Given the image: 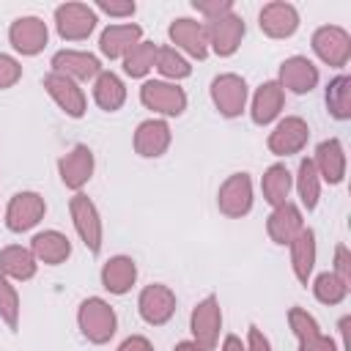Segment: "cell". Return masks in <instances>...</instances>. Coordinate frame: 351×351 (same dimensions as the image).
<instances>
[{
  "label": "cell",
  "mask_w": 351,
  "mask_h": 351,
  "mask_svg": "<svg viewBox=\"0 0 351 351\" xmlns=\"http://www.w3.org/2000/svg\"><path fill=\"white\" fill-rule=\"evenodd\" d=\"M285 104V90L280 88L277 80H266L263 85H258L255 96H252V107H250V118L258 126H269Z\"/></svg>",
  "instance_id": "obj_23"
},
{
  "label": "cell",
  "mask_w": 351,
  "mask_h": 351,
  "mask_svg": "<svg viewBox=\"0 0 351 351\" xmlns=\"http://www.w3.org/2000/svg\"><path fill=\"white\" fill-rule=\"evenodd\" d=\"M140 41H143V27L140 25H132V22L110 25L99 36V52L110 60H118V58L123 60V55L132 52Z\"/></svg>",
  "instance_id": "obj_20"
},
{
  "label": "cell",
  "mask_w": 351,
  "mask_h": 351,
  "mask_svg": "<svg viewBox=\"0 0 351 351\" xmlns=\"http://www.w3.org/2000/svg\"><path fill=\"white\" fill-rule=\"evenodd\" d=\"M19 80H22V66H19V60L11 58V55H5V52H0V90L14 88Z\"/></svg>",
  "instance_id": "obj_38"
},
{
  "label": "cell",
  "mask_w": 351,
  "mask_h": 351,
  "mask_svg": "<svg viewBox=\"0 0 351 351\" xmlns=\"http://www.w3.org/2000/svg\"><path fill=\"white\" fill-rule=\"evenodd\" d=\"M296 192H299V200L307 211H313L318 206V197H321V178H318V170L313 165V159H302L299 162V170H296Z\"/></svg>",
  "instance_id": "obj_32"
},
{
  "label": "cell",
  "mask_w": 351,
  "mask_h": 351,
  "mask_svg": "<svg viewBox=\"0 0 351 351\" xmlns=\"http://www.w3.org/2000/svg\"><path fill=\"white\" fill-rule=\"evenodd\" d=\"M291 186H293V178H291V170L285 165H271L266 167L263 178H261V192H263V200L269 206H282L288 203V195H291Z\"/></svg>",
  "instance_id": "obj_30"
},
{
  "label": "cell",
  "mask_w": 351,
  "mask_h": 351,
  "mask_svg": "<svg viewBox=\"0 0 351 351\" xmlns=\"http://www.w3.org/2000/svg\"><path fill=\"white\" fill-rule=\"evenodd\" d=\"M69 214H71V222H74L77 236L82 239V244L88 247V252L96 255L101 250V217H99L96 203L88 195L74 192V197L69 200Z\"/></svg>",
  "instance_id": "obj_3"
},
{
  "label": "cell",
  "mask_w": 351,
  "mask_h": 351,
  "mask_svg": "<svg viewBox=\"0 0 351 351\" xmlns=\"http://www.w3.org/2000/svg\"><path fill=\"white\" fill-rule=\"evenodd\" d=\"M55 27L63 41H85L96 27V11L88 3H63L55 8Z\"/></svg>",
  "instance_id": "obj_5"
},
{
  "label": "cell",
  "mask_w": 351,
  "mask_h": 351,
  "mask_svg": "<svg viewBox=\"0 0 351 351\" xmlns=\"http://www.w3.org/2000/svg\"><path fill=\"white\" fill-rule=\"evenodd\" d=\"M299 351H337V343L332 337H326L324 332H318L307 340H299Z\"/></svg>",
  "instance_id": "obj_42"
},
{
  "label": "cell",
  "mask_w": 351,
  "mask_h": 351,
  "mask_svg": "<svg viewBox=\"0 0 351 351\" xmlns=\"http://www.w3.org/2000/svg\"><path fill=\"white\" fill-rule=\"evenodd\" d=\"M219 329H222V307H219V299L211 293L195 304L189 315V332L203 351H211L219 340Z\"/></svg>",
  "instance_id": "obj_2"
},
{
  "label": "cell",
  "mask_w": 351,
  "mask_h": 351,
  "mask_svg": "<svg viewBox=\"0 0 351 351\" xmlns=\"http://www.w3.org/2000/svg\"><path fill=\"white\" fill-rule=\"evenodd\" d=\"M173 351H203L195 340H181V343H176V348Z\"/></svg>",
  "instance_id": "obj_47"
},
{
  "label": "cell",
  "mask_w": 351,
  "mask_h": 351,
  "mask_svg": "<svg viewBox=\"0 0 351 351\" xmlns=\"http://www.w3.org/2000/svg\"><path fill=\"white\" fill-rule=\"evenodd\" d=\"M288 326H291V332H293L296 340H307V337H313V335L321 332L318 329V321L307 310H302V307H291L288 310Z\"/></svg>",
  "instance_id": "obj_37"
},
{
  "label": "cell",
  "mask_w": 351,
  "mask_h": 351,
  "mask_svg": "<svg viewBox=\"0 0 351 351\" xmlns=\"http://www.w3.org/2000/svg\"><path fill=\"white\" fill-rule=\"evenodd\" d=\"M222 351H247V346L241 343V337H236V335H228V337L222 340Z\"/></svg>",
  "instance_id": "obj_45"
},
{
  "label": "cell",
  "mask_w": 351,
  "mask_h": 351,
  "mask_svg": "<svg viewBox=\"0 0 351 351\" xmlns=\"http://www.w3.org/2000/svg\"><path fill=\"white\" fill-rule=\"evenodd\" d=\"M247 351H271L269 337L258 326H250V332H247Z\"/></svg>",
  "instance_id": "obj_43"
},
{
  "label": "cell",
  "mask_w": 351,
  "mask_h": 351,
  "mask_svg": "<svg viewBox=\"0 0 351 351\" xmlns=\"http://www.w3.org/2000/svg\"><path fill=\"white\" fill-rule=\"evenodd\" d=\"M170 41L176 44V49H184L186 55L203 60L208 55V36H206V25L189 16H178L170 22L167 27Z\"/></svg>",
  "instance_id": "obj_16"
},
{
  "label": "cell",
  "mask_w": 351,
  "mask_h": 351,
  "mask_svg": "<svg viewBox=\"0 0 351 351\" xmlns=\"http://www.w3.org/2000/svg\"><path fill=\"white\" fill-rule=\"evenodd\" d=\"M118 351H154V346H151L148 337H143V335H132V337H126V340L118 346Z\"/></svg>",
  "instance_id": "obj_44"
},
{
  "label": "cell",
  "mask_w": 351,
  "mask_h": 351,
  "mask_svg": "<svg viewBox=\"0 0 351 351\" xmlns=\"http://www.w3.org/2000/svg\"><path fill=\"white\" fill-rule=\"evenodd\" d=\"M93 101L104 110V112H115L123 107L126 101V85L118 74L112 71H101L96 80H93Z\"/></svg>",
  "instance_id": "obj_29"
},
{
  "label": "cell",
  "mask_w": 351,
  "mask_h": 351,
  "mask_svg": "<svg viewBox=\"0 0 351 351\" xmlns=\"http://www.w3.org/2000/svg\"><path fill=\"white\" fill-rule=\"evenodd\" d=\"M93 167H96V159H93V151L88 145H74L69 154H63L58 159L60 181L66 189H74V192H80L90 181Z\"/></svg>",
  "instance_id": "obj_15"
},
{
  "label": "cell",
  "mask_w": 351,
  "mask_h": 351,
  "mask_svg": "<svg viewBox=\"0 0 351 351\" xmlns=\"http://www.w3.org/2000/svg\"><path fill=\"white\" fill-rule=\"evenodd\" d=\"M19 293H16V288L11 285V280L8 277H3L0 274V318L5 321V326L8 329H16L19 326Z\"/></svg>",
  "instance_id": "obj_36"
},
{
  "label": "cell",
  "mask_w": 351,
  "mask_h": 351,
  "mask_svg": "<svg viewBox=\"0 0 351 351\" xmlns=\"http://www.w3.org/2000/svg\"><path fill=\"white\" fill-rule=\"evenodd\" d=\"M313 165L318 170V178H324L326 184H340L346 178V151H343V143L337 137H329V140L318 143Z\"/></svg>",
  "instance_id": "obj_24"
},
{
  "label": "cell",
  "mask_w": 351,
  "mask_h": 351,
  "mask_svg": "<svg viewBox=\"0 0 351 351\" xmlns=\"http://www.w3.org/2000/svg\"><path fill=\"white\" fill-rule=\"evenodd\" d=\"M52 71L63 74V77H69L80 85V82L96 80L101 74V63H99L96 55L82 52V49H60V52L52 55Z\"/></svg>",
  "instance_id": "obj_14"
},
{
  "label": "cell",
  "mask_w": 351,
  "mask_h": 351,
  "mask_svg": "<svg viewBox=\"0 0 351 351\" xmlns=\"http://www.w3.org/2000/svg\"><path fill=\"white\" fill-rule=\"evenodd\" d=\"M30 252L38 263H47V266H58L63 263L69 255H71V241L66 233L60 230H41L33 236L30 241Z\"/></svg>",
  "instance_id": "obj_25"
},
{
  "label": "cell",
  "mask_w": 351,
  "mask_h": 351,
  "mask_svg": "<svg viewBox=\"0 0 351 351\" xmlns=\"http://www.w3.org/2000/svg\"><path fill=\"white\" fill-rule=\"evenodd\" d=\"M192 8L197 14H203L206 22H211V19H219V16L230 14L233 11V3L230 0H192Z\"/></svg>",
  "instance_id": "obj_39"
},
{
  "label": "cell",
  "mask_w": 351,
  "mask_h": 351,
  "mask_svg": "<svg viewBox=\"0 0 351 351\" xmlns=\"http://www.w3.org/2000/svg\"><path fill=\"white\" fill-rule=\"evenodd\" d=\"M137 313H140V318L145 324L162 326L176 313V293L167 285H162V282H151L137 296Z\"/></svg>",
  "instance_id": "obj_10"
},
{
  "label": "cell",
  "mask_w": 351,
  "mask_h": 351,
  "mask_svg": "<svg viewBox=\"0 0 351 351\" xmlns=\"http://www.w3.org/2000/svg\"><path fill=\"white\" fill-rule=\"evenodd\" d=\"M307 140H310V126H307V121L299 118V115H288V118H282V121L269 132L266 145H269V151H271L274 156H291V154H299V151L307 145Z\"/></svg>",
  "instance_id": "obj_11"
},
{
  "label": "cell",
  "mask_w": 351,
  "mask_h": 351,
  "mask_svg": "<svg viewBox=\"0 0 351 351\" xmlns=\"http://www.w3.org/2000/svg\"><path fill=\"white\" fill-rule=\"evenodd\" d=\"M280 88L282 90H291V93H310L315 85H318V69L310 58L304 55H293V58H285L280 63Z\"/></svg>",
  "instance_id": "obj_18"
},
{
  "label": "cell",
  "mask_w": 351,
  "mask_h": 351,
  "mask_svg": "<svg viewBox=\"0 0 351 351\" xmlns=\"http://www.w3.org/2000/svg\"><path fill=\"white\" fill-rule=\"evenodd\" d=\"M38 269V261L33 258V252L22 244H8L0 250V274L8 280H33Z\"/></svg>",
  "instance_id": "obj_27"
},
{
  "label": "cell",
  "mask_w": 351,
  "mask_h": 351,
  "mask_svg": "<svg viewBox=\"0 0 351 351\" xmlns=\"http://www.w3.org/2000/svg\"><path fill=\"white\" fill-rule=\"evenodd\" d=\"M291 247V269L302 285H307L313 266H315V230L302 228V233L288 244Z\"/></svg>",
  "instance_id": "obj_28"
},
{
  "label": "cell",
  "mask_w": 351,
  "mask_h": 351,
  "mask_svg": "<svg viewBox=\"0 0 351 351\" xmlns=\"http://www.w3.org/2000/svg\"><path fill=\"white\" fill-rule=\"evenodd\" d=\"M258 25L261 30L269 36V38H288L296 33L299 27V11L291 5V3H282V0H274V3H266L258 14Z\"/></svg>",
  "instance_id": "obj_19"
},
{
  "label": "cell",
  "mask_w": 351,
  "mask_h": 351,
  "mask_svg": "<svg viewBox=\"0 0 351 351\" xmlns=\"http://www.w3.org/2000/svg\"><path fill=\"white\" fill-rule=\"evenodd\" d=\"M96 8L110 14V16H132L137 11V5L132 0H99Z\"/></svg>",
  "instance_id": "obj_41"
},
{
  "label": "cell",
  "mask_w": 351,
  "mask_h": 351,
  "mask_svg": "<svg viewBox=\"0 0 351 351\" xmlns=\"http://www.w3.org/2000/svg\"><path fill=\"white\" fill-rule=\"evenodd\" d=\"M326 110L335 121H348L351 118V77L337 74L326 85Z\"/></svg>",
  "instance_id": "obj_31"
},
{
  "label": "cell",
  "mask_w": 351,
  "mask_h": 351,
  "mask_svg": "<svg viewBox=\"0 0 351 351\" xmlns=\"http://www.w3.org/2000/svg\"><path fill=\"white\" fill-rule=\"evenodd\" d=\"M154 69H156L162 77L173 80V82L192 74L189 60H186L176 47H159V52H156V66H154Z\"/></svg>",
  "instance_id": "obj_34"
},
{
  "label": "cell",
  "mask_w": 351,
  "mask_h": 351,
  "mask_svg": "<svg viewBox=\"0 0 351 351\" xmlns=\"http://www.w3.org/2000/svg\"><path fill=\"white\" fill-rule=\"evenodd\" d=\"M217 208L230 219H241L252 211V178H250V173H233L219 184Z\"/></svg>",
  "instance_id": "obj_4"
},
{
  "label": "cell",
  "mask_w": 351,
  "mask_h": 351,
  "mask_svg": "<svg viewBox=\"0 0 351 351\" xmlns=\"http://www.w3.org/2000/svg\"><path fill=\"white\" fill-rule=\"evenodd\" d=\"M211 101L219 115L225 118H239L247 107V82L244 77L228 71L211 80Z\"/></svg>",
  "instance_id": "obj_6"
},
{
  "label": "cell",
  "mask_w": 351,
  "mask_h": 351,
  "mask_svg": "<svg viewBox=\"0 0 351 351\" xmlns=\"http://www.w3.org/2000/svg\"><path fill=\"white\" fill-rule=\"evenodd\" d=\"M244 30H247V27H244V19L236 16L233 11L225 14V16H219V19H211V22L206 25L208 47H211L219 58H230V55L239 49L241 38H244Z\"/></svg>",
  "instance_id": "obj_13"
},
{
  "label": "cell",
  "mask_w": 351,
  "mask_h": 351,
  "mask_svg": "<svg viewBox=\"0 0 351 351\" xmlns=\"http://www.w3.org/2000/svg\"><path fill=\"white\" fill-rule=\"evenodd\" d=\"M44 88H47V93L52 96V101H55L69 118H82V115H85L88 101H85L82 88H80L74 80L49 71V74L44 77Z\"/></svg>",
  "instance_id": "obj_17"
},
{
  "label": "cell",
  "mask_w": 351,
  "mask_h": 351,
  "mask_svg": "<svg viewBox=\"0 0 351 351\" xmlns=\"http://www.w3.org/2000/svg\"><path fill=\"white\" fill-rule=\"evenodd\" d=\"M47 38H49V30H47V22L41 16H19L8 27L11 47L19 55H27V58L30 55H38L47 47Z\"/></svg>",
  "instance_id": "obj_12"
},
{
  "label": "cell",
  "mask_w": 351,
  "mask_h": 351,
  "mask_svg": "<svg viewBox=\"0 0 351 351\" xmlns=\"http://www.w3.org/2000/svg\"><path fill=\"white\" fill-rule=\"evenodd\" d=\"M335 277H340L346 285H351V255H348V247L346 244H337L335 247V269H332Z\"/></svg>",
  "instance_id": "obj_40"
},
{
  "label": "cell",
  "mask_w": 351,
  "mask_h": 351,
  "mask_svg": "<svg viewBox=\"0 0 351 351\" xmlns=\"http://www.w3.org/2000/svg\"><path fill=\"white\" fill-rule=\"evenodd\" d=\"M47 214V203L38 192H16L5 206V228L11 233H25L36 228Z\"/></svg>",
  "instance_id": "obj_8"
},
{
  "label": "cell",
  "mask_w": 351,
  "mask_h": 351,
  "mask_svg": "<svg viewBox=\"0 0 351 351\" xmlns=\"http://www.w3.org/2000/svg\"><path fill=\"white\" fill-rule=\"evenodd\" d=\"M313 52L326 63V66H335V69H343L351 58V36L348 30L337 27V25H321L315 33H313Z\"/></svg>",
  "instance_id": "obj_9"
},
{
  "label": "cell",
  "mask_w": 351,
  "mask_h": 351,
  "mask_svg": "<svg viewBox=\"0 0 351 351\" xmlns=\"http://www.w3.org/2000/svg\"><path fill=\"white\" fill-rule=\"evenodd\" d=\"M137 282V263L129 255H112L104 266H101V285L115 293L123 296L132 291V285Z\"/></svg>",
  "instance_id": "obj_26"
},
{
  "label": "cell",
  "mask_w": 351,
  "mask_h": 351,
  "mask_svg": "<svg viewBox=\"0 0 351 351\" xmlns=\"http://www.w3.org/2000/svg\"><path fill=\"white\" fill-rule=\"evenodd\" d=\"M348 326H351V318L346 315L340 321V335H343V351H351V343H348Z\"/></svg>",
  "instance_id": "obj_46"
},
{
  "label": "cell",
  "mask_w": 351,
  "mask_h": 351,
  "mask_svg": "<svg viewBox=\"0 0 351 351\" xmlns=\"http://www.w3.org/2000/svg\"><path fill=\"white\" fill-rule=\"evenodd\" d=\"M140 101L148 110H154L159 115H167V118L181 115L186 110V93H184V88H178L176 82H165V80H148V82H143Z\"/></svg>",
  "instance_id": "obj_7"
},
{
  "label": "cell",
  "mask_w": 351,
  "mask_h": 351,
  "mask_svg": "<svg viewBox=\"0 0 351 351\" xmlns=\"http://www.w3.org/2000/svg\"><path fill=\"white\" fill-rule=\"evenodd\" d=\"M304 228V217H302V208L296 203H282L277 206L269 219H266V233L274 244H291Z\"/></svg>",
  "instance_id": "obj_22"
},
{
  "label": "cell",
  "mask_w": 351,
  "mask_h": 351,
  "mask_svg": "<svg viewBox=\"0 0 351 351\" xmlns=\"http://www.w3.org/2000/svg\"><path fill=\"white\" fill-rule=\"evenodd\" d=\"M77 326H80V332L88 343L104 346V343H110V337L118 329V315L110 307V302H104L101 296H88V299L80 302Z\"/></svg>",
  "instance_id": "obj_1"
},
{
  "label": "cell",
  "mask_w": 351,
  "mask_h": 351,
  "mask_svg": "<svg viewBox=\"0 0 351 351\" xmlns=\"http://www.w3.org/2000/svg\"><path fill=\"white\" fill-rule=\"evenodd\" d=\"M346 293H348V285H346L340 277H335L332 271L318 274L315 282H313V296H315L321 304H340V302L346 299Z\"/></svg>",
  "instance_id": "obj_35"
},
{
  "label": "cell",
  "mask_w": 351,
  "mask_h": 351,
  "mask_svg": "<svg viewBox=\"0 0 351 351\" xmlns=\"http://www.w3.org/2000/svg\"><path fill=\"white\" fill-rule=\"evenodd\" d=\"M156 52H159V47L154 41H140L132 52L123 55V71L129 77H145L156 66Z\"/></svg>",
  "instance_id": "obj_33"
},
{
  "label": "cell",
  "mask_w": 351,
  "mask_h": 351,
  "mask_svg": "<svg viewBox=\"0 0 351 351\" xmlns=\"http://www.w3.org/2000/svg\"><path fill=\"white\" fill-rule=\"evenodd\" d=\"M170 140H173V132L162 118H148L134 129V151L145 159L162 156L170 148Z\"/></svg>",
  "instance_id": "obj_21"
}]
</instances>
